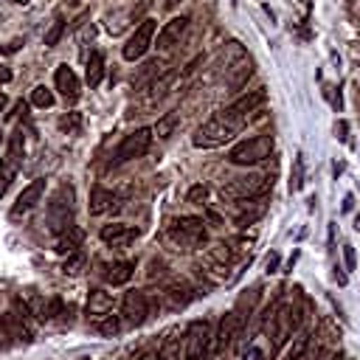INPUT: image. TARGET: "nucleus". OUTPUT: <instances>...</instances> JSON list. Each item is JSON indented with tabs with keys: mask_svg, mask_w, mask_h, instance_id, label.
I'll use <instances>...</instances> for the list:
<instances>
[{
	"mask_svg": "<svg viewBox=\"0 0 360 360\" xmlns=\"http://www.w3.org/2000/svg\"><path fill=\"white\" fill-rule=\"evenodd\" d=\"M20 158H22V132L17 129V132L11 135V141H8V169H11V172L20 166Z\"/></svg>",
	"mask_w": 360,
	"mask_h": 360,
	"instance_id": "24",
	"label": "nucleus"
},
{
	"mask_svg": "<svg viewBox=\"0 0 360 360\" xmlns=\"http://www.w3.org/2000/svg\"><path fill=\"white\" fill-rule=\"evenodd\" d=\"M96 329H98L101 335H115V332L121 329V323H118V318H115V315H110V312H107V315H101V318L96 321Z\"/></svg>",
	"mask_w": 360,
	"mask_h": 360,
	"instance_id": "27",
	"label": "nucleus"
},
{
	"mask_svg": "<svg viewBox=\"0 0 360 360\" xmlns=\"http://www.w3.org/2000/svg\"><path fill=\"white\" fill-rule=\"evenodd\" d=\"M79 267H82V253H68L65 273H79Z\"/></svg>",
	"mask_w": 360,
	"mask_h": 360,
	"instance_id": "33",
	"label": "nucleus"
},
{
	"mask_svg": "<svg viewBox=\"0 0 360 360\" xmlns=\"http://www.w3.org/2000/svg\"><path fill=\"white\" fill-rule=\"evenodd\" d=\"M169 239L180 248H200L208 239L205 219L202 217H177L169 225Z\"/></svg>",
	"mask_w": 360,
	"mask_h": 360,
	"instance_id": "4",
	"label": "nucleus"
},
{
	"mask_svg": "<svg viewBox=\"0 0 360 360\" xmlns=\"http://www.w3.org/2000/svg\"><path fill=\"white\" fill-rule=\"evenodd\" d=\"M42 191H45V180L42 177H37V180H31L20 194H17V200H14V205H11V211H8V217L11 219H20L25 211H31L37 202H39V197H42Z\"/></svg>",
	"mask_w": 360,
	"mask_h": 360,
	"instance_id": "10",
	"label": "nucleus"
},
{
	"mask_svg": "<svg viewBox=\"0 0 360 360\" xmlns=\"http://www.w3.org/2000/svg\"><path fill=\"white\" fill-rule=\"evenodd\" d=\"M79 127H82V115L79 112H68V115L59 118V129H65V132H76Z\"/></svg>",
	"mask_w": 360,
	"mask_h": 360,
	"instance_id": "30",
	"label": "nucleus"
},
{
	"mask_svg": "<svg viewBox=\"0 0 360 360\" xmlns=\"http://www.w3.org/2000/svg\"><path fill=\"white\" fill-rule=\"evenodd\" d=\"M245 124H248V118H242V115H236V112H231V110L225 107V110H219L217 115H211L208 121H202V124L197 127L191 143H194L197 149H217V146L233 141V138L242 132Z\"/></svg>",
	"mask_w": 360,
	"mask_h": 360,
	"instance_id": "1",
	"label": "nucleus"
},
{
	"mask_svg": "<svg viewBox=\"0 0 360 360\" xmlns=\"http://www.w3.org/2000/svg\"><path fill=\"white\" fill-rule=\"evenodd\" d=\"M343 253H346V264H349V270H352V267H354V250H352V245H346Z\"/></svg>",
	"mask_w": 360,
	"mask_h": 360,
	"instance_id": "35",
	"label": "nucleus"
},
{
	"mask_svg": "<svg viewBox=\"0 0 360 360\" xmlns=\"http://www.w3.org/2000/svg\"><path fill=\"white\" fill-rule=\"evenodd\" d=\"M138 360H163V357H160V352H143Z\"/></svg>",
	"mask_w": 360,
	"mask_h": 360,
	"instance_id": "36",
	"label": "nucleus"
},
{
	"mask_svg": "<svg viewBox=\"0 0 360 360\" xmlns=\"http://www.w3.org/2000/svg\"><path fill=\"white\" fill-rule=\"evenodd\" d=\"M270 152H273V135H253L233 143L228 152V160L233 166H256L264 158H270Z\"/></svg>",
	"mask_w": 360,
	"mask_h": 360,
	"instance_id": "2",
	"label": "nucleus"
},
{
	"mask_svg": "<svg viewBox=\"0 0 360 360\" xmlns=\"http://www.w3.org/2000/svg\"><path fill=\"white\" fill-rule=\"evenodd\" d=\"M0 143H3V129H0Z\"/></svg>",
	"mask_w": 360,
	"mask_h": 360,
	"instance_id": "42",
	"label": "nucleus"
},
{
	"mask_svg": "<svg viewBox=\"0 0 360 360\" xmlns=\"http://www.w3.org/2000/svg\"><path fill=\"white\" fill-rule=\"evenodd\" d=\"M276 264H278V253H270L267 256V270H276Z\"/></svg>",
	"mask_w": 360,
	"mask_h": 360,
	"instance_id": "37",
	"label": "nucleus"
},
{
	"mask_svg": "<svg viewBox=\"0 0 360 360\" xmlns=\"http://www.w3.org/2000/svg\"><path fill=\"white\" fill-rule=\"evenodd\" d=\"M62 312V298H48V301H42V307H39V318L42 321H51V318H56Z\"/></svg>",
	"mask_w": 360,
	"mask_h": 360,
	"instance_id": "26",
	"label": "nucleus"
},
{
	"mask_svg": "<svg viewBox=\"0 0 360 360\" xmlns=\"http://www.w3.org/2000/svg\"><path fill=\"white\" fill-rule=\"evenodd\" d=\"M3 107H6V93L0 90V112H3Z\"/></svg>",
	"mask_w": 360,
	"mask_h": 360,
	"instance_id": "38",
	"label": "nucleus"
},
{
	"mask_svg": "<svg viewBox=\"0 0 360 360\" xmlns=\"http://www.w3.org/2000/svg\"><path fill=\"white\" fill-rule=\"evenodd\" d=\"M31 104L34 107H51L53 104V93H51V87H45V84H37L34 90H31Z\"/></svg>",
	"mask_w": 360,
	"mask_h": 360,
	"instance_id": "25",
	"label": "nucleus"
},
{
	"mask_svg": "<svg viewBox=\"0 0 360 360\" xmlns=\"http://www.w3.org/2000/svg\"><path fill=\"white\" fill-rule=\"evenodd\" d=\"M267 186H273V180L262 174H242V177H231L222 186V194H228L231 200H248V197H262Z\"/></svg>",
	"mask_w": 360,
	"mask_h": 360,
	"instance_id": "5",
	"label": "nucleus"
},
{
	"mask_svg": "<svg viewBox=\"0 0 360 360\" xmlns=\"http://www.w3.org/2000/svg\"><path fill=\"white\" fill-rule=\"evenodd\" d=\"M166 295L172 298V304H174V307H186V304L194 298V290H191L186 281H174V284H169V287H166Z\"/></svg>",
	"mask_w": 360,
	"mask_h": 360,
	"instance_id": "21",
	"label": "nucleus"
},
{
	"mask_svg": "<svg viewBox=\"0 0 360 360\" xmlns=\"http://www.w3.org/2000/svg\"><path fill=\"white\" fill-rule=\"evenodd\" d=\"M183 360H211V338H208V323L194 321L186 329V354Z\"/></svg>",
	"mask_w": 360,
	"mask_h": 360,
	"instance_id": "7",
	"label": "nucleus"
},
{
	"mask_svg": "<svg viewBox=\"0 0 360 360\" xmlns=\"http://www.w3.org/2000/svg\"><path fill=\"white\" fill-rule=\"evenodd\" d=\"M11 174H14L11 169H3V172H0V197L6 194V188H8V183H11Z\"/></svg>",
	"mask_w": 360,
	"mask_h": 360,
	"instance_id": "34",
	"label": "nucleus"
},
{
	"mask_svg": "<svg viewBox=\"0 0 360 360\" xmlns=\"http://www.w3.org/2000/svg\"><path fill=\"white\" fill-rule=\"evenodd\" d=\"M298 3H301V6H304V8H309V3H307V0H298Z\"/></svg>",
	"mask_w": 360,
	"mask_h": 360,
	"instance_id": "40",
	"label": "nucleus"
},
{
	"mask_svg": "<svg viewBox=\"0 0 360 360\" xmlns=\"http://www.w3.org/2000/svg\"><path fill=\"white\" fill-rule=\"evenodd\" d=\"M309 346V335L307 332H301L298 338H295V346L290 349V360H301V354H304V349Z\"/></svg>",
	"mask_w": 360,
	"mask_h": 360,
	"instance_id": "31",
	"label": "nucleus"
},
{
	"mask_svg": "<svg viewBox=\"0 0 360 360\" xmlns=\"http://www.w3.org/2000/svg\"><path fill=\"white\" fill-rule=\"evenodd\" d=\"M84 79H87V84H90V87H98V84H101V79H104V56H101L98 51H93V53L87 56Z\"/></svg>",
	"mask_w": 360,
	"mask_h": 360,
	"instance_id": "19",
	"label": "nucleus"
},
{
	"mask_svg": "<svg viewBox=\"0 0 360 360\" xmlns=\"http://www.w3.org/2000/svg\"><path fill=\"white\" fill-rule=\"evenodd\" d=\"M3 169H6V166H3V160H0V172H3Z\"/></svg>",
	"mask_w": 360,
	"mask_h": 360,
	"instance_id": "43",
	"label": "nucleus"
},
{
	"mask_svg": "<svg viewBox=\"0 0 360 360\" xmlns=\"http://www.w3.org/2000/svg\"><path fill=\"white\" fill-rule=\"evenodd\" d=\"M11 3H28V0H11Z\"/></svg>",
	"mask_w": 360,
	"mask_h": 360,
	"instance_id": "41",
	"label": "nucleus"
},
{
	"mask_svg": "<svg viewBox=\"0 0 360 360\" xmlns=\"http://www.w3.org/2000/svg\"><path fill=\"white\" fill-rule=\"evenodd\" d=\"M62 31H65V22H62V17H56V20H53V25H51V31L45 34V45H48V48H53V45L59 42Z\"/></svg>",
	"mask_w": 360,
	"mask_h": 360,
	"instance_id": "29",
	"label": "nucleus"
},
{
	"mask_svg": "<svg viewBox=\"0 0 360 360\" xmlns=\"http://www.w3.org/2000/svg\"><path fill=\"white\" fill-rule=\"evenodd\" d=\"M186 28H188V17L186 14L183 17H172L169 22H163V28L158 31V51L174 48L180 42V37L186 34Z\"/></svg>",
	"mask_w": 360,
	"mask_h": 360,
	"instance_id": "11",
	"label": "nucleus"
},
{
	"mask_svg": "<svg viewBox=\"0 0 360 360\" xmlns=\"http://www.w3.org/2000/svg\"><path fill=\"white\" fill-rule=\"evenodd\" d=\"M132 273H135L132 262H112V264L104 267V281L112 284V287H121V284H127L132 278Z\"/></svg>",
	"mask_w": 360,
	"mask_h": 360,
	"instance_id": "18",
	"label": "nucleus"
},
{
	"mask_svg": "<svg viewBox=\"0 0 360 360\" xmlns=\"http://www.w3.org/2000/svg\"><path fill=\"white\" fill-rule=\"evenodd\" d=\"M53 84H56V90L62 93V98H65V101H76V98H79V93H82L79 76H76L68 65H59V68H56V73H53Z\"/></svg>",
	"mask_w": 360,
	"mask_h": 360,
	"instance_id": "13",
	"label": "nucleus"
},
{
	"mask_svg": "<svg viewBox=\"0 0 360 360\" xmlns=\"http://www.w3.org/2000/svg\"><path fill=\"white\" fill-rule=\"evenodd\" d=\"M79 242H82V231L73 225V228H68V231L59 233V239H56V250H59V253H76Z\"/></svg>",
	"mask_w": 360,
	"mask_h": 360,
	"instance_id": "20",
	"label": "nucleus"
},
{
	"mask_svg": "<svg viewBox=\"0 0 360 360\" xmlns=\"http://www.w3.org/2000/svg\"><path fill=\"white\" fill-rule=\"evenodd\" d=\"M301 186H304V158L295 155V169L290 174V191H298Z\"/></svg>",
	"mask_w": 360,
	"mask_h": 360,
	"instance_id": "28",
	"label": "nucleus"
},
{
	"mask_svg": "<svg viewBox=\"0 0 360 360\" xmlns=\"http://www.w3.org/2000/svg\"><path fill=\"white\" fill-rule=\"evenodd\" d=\"M264 98H267V93H264V87H259V90H250V93H242L228 110L231 112H236V115H242V118H248L256 107H262L264 104Z\"/></svg>",
	"mask_w": 360,
	"mask_h": 360,
	"instance_id": "15",
	"label": "nucleus"
},
{
	"mask_svg": "<svg viewBox=\"0 0 360 360\" xmlns=\"http://www.w3.org/2000/svg\"><path fill=\"white\" fill-rule=\"evenodd\" d=\"M110 309H112V295L107 290H101V287L98 290H90V295H87V318L98 321Z\"/></svg>",
	"mask_w": 360,
	"mask_h": 360,
	"instance_id": "16",
	"label": "nucleus"
},
{
	"mask_svg": "<svg viewBox=\"0 0 360 360\" xmlns=\"http://www.w3.org/2000/svg\"><path fill=\"white\" fill-rule=\"evenodd\" d=\"M48 225L53 233L73 228V188L62 183L48 200Z\"/></svg>",
	"mask_w": 360,
	"mask_h": 360,
	"instance_id": "3",
	"label": "nucleus"
},
{
	"mask_svg": "<svg viewBox=\"0 0 360 360\" xmlns=\"http://www.w3.org/2000/svg\"><path fill=\"white\" fill-rule=\"evenodd\" d=\"M267 202L264 197H248V200H236V225H250L264 214Z\"/></svg>",
	"mask_w": 360,
	"mask_h": 360,
	"instance_id": "14",
	"label": "nucleus"
},
{
	"mask_svg": "<svg viewBox=\"0 0 360 360\" xmlns=\"http://www.w3.org/2000/svg\"><path fill=\"white\" fill-rule=\"evenodd\" d=\"M149 143H152V129L149 127H138L135 132H129V135H124V141L118 143V149H115V163H127V160H135V158H143L146 155V149H149Z\"/></svg>",
	"mask_w": 360,
	"mask_h": 360,
	"instance_id": "6",
	"label": "nucleus"
},
{
	"mask_svg": "<svg viewBox=\"0 0 360 360\" xmlns=\"http://www.w3.org/2000/svg\"><path fill=\"white\" fill-rule=\"evenodd\" d=\"M188 202H205L208 200V186H202V183H197V186H191L188 188Z\"/></svg>",
	"mask_w": 360,
	"mask_h": 360,
	"instance_id": "32",
	"label": "nucleus"
},
{
	"mask_svg": "<svg viewBox=\"0 0 360 360\" xmlns=\"http://www.w3.org/2000/svg\"><path fill=\"white\" fill-rule=\"evenodd\" d=\"M357 101H360V96H357Z\"/></svg>",
	"mask_w": 360,
	"mask_h": 360,
	"instance_id": "44",
	"label": "nucleus"
},
{
	"mask_svg": "<svg viewBox=\"0 0 360 360\" xmlns=\"http://www.w3.org/2000/svg\"><path fill=\"white\" fill-rule=\"evenodd\" d=\"M112 202H115V194H112L110 188H104V186H93V191H90V202H87V211H90L93 217H101L104 211H110V208H112Z\"/></svg>",
	"mask_w": 360,
	"mask_h": 360,
	"instance_id": "17",
	"label": "nucleus"
},
{
	"mask_svg": "<svg viewBox=\"0 0 360 360\" xmlns=\"http://www.w3.org/2000/svg\"><path fill=\"white\" fill-rule=\"evenodd\" d=\"M98 236H101V242H107V245H112V248H127V245L138 236V228L124 225V222H110V225H104V228L98 231Z\"/></svg>",
	"mask_w": 360,
	"mask_h": 360,
	"instance_id": "12",
	"label": "nucleus"
},
{
	"mask_svg": "<svg viewBox=\"0 0 360 360\" xmlns=\"http://www.w3.org/2000/svg\"><path fill=\"white\" fill-rule=\"evenodd\" d=\"M231 79H228V84L233 87V90H239L248 79H250V73H253V65H250V59H242L239 65H231Z\"/></svg>",
	"mask_w": 360,
	"mask_h": 360,
	"instance_id": "22",
	"label": "nucleus"
},
{
	"mask_svg": "<svg viewBox=\"0 0 360 360\" xmlns=\"http://www.w3.org/2000/svg\"><path fill=\"white\" fill-rule=\"evenodd\" d=\"M121 312L124 318L132 323V326H141L146 318H149V301H146V292L141 290H129L121 301Z\"/></svg>",
	"mask_w": 360,
	"mask_h": 360,
	"instance_id": "9",
	"label": "nucleus"
},
{
	"mask_svg": "<svg viewBox=\"0 0 360 360\" xmlns=\"http://www.w3.org/2000/svg\"><path fill=\"white\" fill-rule=\"evenodd\" d=\"M155 31H158V22L155 20H141V25L132 31V37L127 39V45L121 48V53H124V59H129V62H135V59H141L149 48H152V37H155Z\"/></svg>",
	"mask_w": 360,
	"mask_h": 360,
	"instance_id": "8",
	"label": "nucleus"
},
{
	"mask_svg": "<svg viewBox=\"0 0 360 360\" xmlns=\"http://www.w3.org/2000/svg\"><path fill=\"white\" fill-rule=\"evenodd\" d=\"M354 228H357V231H360V217H357V219H354Z\"/></svg>",
	"mask_w": 360,
	"mask_h": 360,
	"instance_id": "39",
	"label": "nucleus"
},
{
	"mask_svg": "<svg viewBox=\"0 0 360 360\" xmlns=\"http://www.w3.org/2000/svg\"><path fill=\"white\" fill-rule=\"evenodd\" d=\"M177 121H180V115H177V112H166L163 118H158V124H155L152 135H158V138H169V135L174 132Z\"/></svg>",
	"mask_w": 360,
	"mask_h": 360,
	"instance_id": "23",
	"label": "nucleus"
}]
</instances>
